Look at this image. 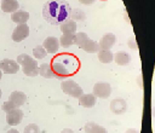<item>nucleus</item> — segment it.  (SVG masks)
<instances>
[{
  "instance_id": "dca6fc26",
  "label": "nucleus",
  "mask_w": 155,
  "mask_h": 133,
  "mask_svg": "<svg viewBox=\"0 0 155 133\" xmlns=\"http://www.w3.org/2000/svg\"><path fill=\"white\" fill-rule=\"evenodd\" d=\"M39 74L45 77V79H52V77H56L54 76V73L52 70V65L51 63H42L40 66H39Z\"/></svg>"
},
{
  "instance_id": "b1692460",
  "label": "nucleus",
  "mask_w": 155,
  "mask_h": 133,
  "mask_svg": "<svg viewBox=\"0 0 155 133\" xmlns=\"http://www.w3.org/2000/svg\"><path fill=\"white\" fill-rule=\"evenodd\" d=\"M88 40V36H87V34L86 33H78V34H75V45H78L80 48L84 46V44Z\"/></svg>"
},
{
  "instance_id": "c756f323",
  "label": "nucleus",
  "mask_w": 155,
  "mask_h": 133,
  "mask_svg": "<svg viewBox=\"0 0 155 133\" xmlns=\"http://www.w3.org/2000/svg\"><path fill=\"white\" fill-rule=\"evenodd\" d=\"M61 133H74V131H73V129H70V128H64Z\"/></svg>"
},
{
  "instance_id": "4be33fe9",
  "label": "nucleus",
  "mask_w": 155,
  "mask_h": 133,
  "mask_svg": "<svg viewBox=\"0 0 155 133\" xmlns=\"http://www.w3.org/2000/svg\"><path fill=\"white\" fill-rule=\"evenodd\" d=\"M98 60L107 64L114 60V54L111 53L110 50H99L98 52Z\"/></svg>"
},
{
  "instance_id": "5701e85b",
  "label": "nucleus",
  "mask_w": 155,
  "mask_h": 133,
  "mask_svg": "<svg viewBox=\"0 0 155 133\" xmlns=\"http://www.w3.org/2000/svg\"><path fill=\"white\" fill-rule=\"evenodd\" d=\"M47 54V51L45 50L44 46H36L33 48V56L35 57V59H42L45 58Z\"/></svg>"
},
{
  "instance_id": "ddd939ff",
  "label": "nucleus",
  "mask_w": 155,
  "mask_h": 133,
  "mask_svg": "<svg viewBox=\"0 0 155 133\" xmlns=\"http://www.w3.org/2000/svg\"><path fill=\"white\" fill-rule=\"evenodd\" d=\"M19 8L17 0H1V10L6 13H13Z\"/></svg>"
},
{
  "instance_id": "a878e982",
  "label": "nucleus",
  "mask_w": 155,
  "mask_h": 133,
  "mask_svg": "<svg viewBox=\"0 0 155 133\" xmlns=\"http://www.w3.org/2000/svg\"><path fill=\"white\" fill-rule=\"evenodd\" d=\"M2 110L5 111V112H8V111H11V110H13V109H17V106L11 102V100H6L4 104H2Z\"/></svg>"
},
{
  "instance_id": "bb28decb",
  "label": "nucleus",
  "mask_w": 155,
  "mask_h": 133,
  "mask_svg": "<svg viewBox=\"0 0 155 133\" xmlns=\"http://www.w3.org/2000/svg\"><path fill=\"white\" fill-rule=\"evenodd\" d=\"M71 17L74 18V21H75V19H79V21H82V19H85V13H82V12H80V11H78V12H75V13H73V15H71Z\"/></svg>"
},
{
  "instance_id": "4468645a",
  "label": "nucleus",
  "mask_w": 155,
  "mask_h": 133,
  "mask_svg": "<svg viewBox=\"0 0 155 133\" xmlns=\"http://www.w3.org/2000/svg\"><path fill=\"white\" fill-rule=\"evenodd\" d=\"M25 99H27V96L21 91H13L10 94V98H8V100H11L17 108L22 106L25 103Z\"/></svg>"
},
{
  "instance_id": "f3484780",
  "label": "nucleus",
  "mask_w": 155,
  "mask_h": 133,
  "mask_svg": "<svg viewBox=\"0 0 155 133\" xmlns=\"http://www.w3.org/2000/svg\"><path fill=\"white\" fill-rule=\"evenodd\" d=\"M79 103L82 108H92L96 104V96L92 94H82L79 98Z\"/></svg>"
},
{
  "instance_id": "7c9ffc66",
  "label": "nucleus",
  "mask_w": 155,
  "mask_h": 133,
  "mask_svg": "<svg viewBox=\"0 0 155 133\" xmlns=\"http://www.w3.org/2000/svg\"><path fill=\"white\" fill-rule=\"evenodd\" d=\"M6 133H19V132H18L16 128H11V129H8Z\"/></svg>"
},
{
  "instance_id": "cd10ccee",
  "label": "nucleus",
  "mask_w": 155,
  "mask_h": 133,
  "mask_svg": "<svg viewBox=\"0 0 155 133\" xmlns=\"http://www.w3.org/2000/svg\"><path fill=\"white\" fill-rule=\"evenodd\" d=\"M79 2L82 5H91L94 2V0H79Z\"/></svg>"
},
{
  "instance_id": "7ed1b4c3",
  "label": "nucleus",
  "mask_w": 155,
  "mask_h": 133,
  "mask_svg": "<svg viewBox=\"0 0 155 133\" xmlns=\"http://www.w3.org/2000/svg\"><path fill=\"white\" fill-rule=\"evenodd\" d=\"M61 88L65 94H68L70 97H74V98H80L84 94L82 88L74 80H64V81H62Z\"/></svg>"
},
{
  "instance_id": "f03ea898",
  "label": "nucleus",
  "mask_w": 155,
  "mask_h": 133,
  "mask_svg": "<svg viewBox=\"0 0 155 133\" xmlns=\"http://www.w3.org/2000/svg\"><path fill=\"white\" fill-rule=\"evenodd\" d=\"M17 63L22 66V70L27 76L34 77L39 75V64L35 58L29 57L25 53H22L17 57Z\"/></svg>"
},
{
  "instance_id": "f257e3e1",
  "label": "nucleus",
  "mask_w": 155,
  "mask_h": 133,
  "mask_svg": "<svg viewBox=\"0 0 155 133\" xmlns=\"http://www.w3.org/2000/svg\"><path fill=\"white\" fill-rule=\"evenodd\" d=\"M70 15V7L65 1L53 0L45 5L44 17L51 24H62L65 19H68Z\"/></svg>"
},
{
  "instance_id": "72a5a7b5",
  "label": "nucleus",
  "mask_w": 155,
  "mask_h": 133,
  "mask_svg": "<svg viewBox=\"0 0 155 133\" xmlns=\"http://www.w3.org/2000/svg\"><path fill=\"white\" fill-rule=\"evenodd\" d=\"M1 76H2V71L0 70V80H1Z\"/></svg>"
},
{
  "instance_id": "39448f33",
  "label": "nucleus",
  "mask_w": 155,
  "mask_h": 133,
  "mask_svg": "<svg viewBox=\"0 0 155 133\" xmlns=\"http://www.w3.org/2000/svg\"><path fill=\"white\" fill-rule=\"evenodd\" d=\"M51 65H52V70H53V73H54V76H56L57 79H62V77L69 75L70 71H71V70H69V68L67 66L65 63H63L62 60H58V59L53 60V62L51 63Z\"/></svg>"
},
{
  "instance_id": "473e14b6",
  "label": "nucleus",
  "mask_w": 155,
  "mask_h": 133,
  "mask_svg": "<svg viewBox=\"0 0 155 133\" xmlns=\"http://www.w3.org/2000/svg\"><path fill=\"white\" fill-rule=\"evenodd\" d=\"M153 117H154V118H155V106H154V108H153Z\"/></svg>"
},
{
  "instance_id": "6ab92c4d",
  "label": "nucleus",
  "mask_w": 155,
  "mask_h": 133,
  "mask_svg": "<svg viewBox=\"0 0 155 133\" xmlns=\"http://www.w3.org/2000/svg\"><path fill=\"white\" fill-rule=\"evenodd\" d=\"M84 129H85L86 133H107V129L103 126L97 125L94 122H87V123H85Z\"/></svg>"
},
{
  "instance_id": "1a4fd4ad",
  "label": "nucleus",
  "mask_w": 155,
  "mask_h": 133,
  "mask_svg": "<svg viewBox=\"0 0 155 133\" xmlns=\"http://www.w3.org/2000/svg\"><path fill=\"white\" fill-rule=\"evenodd\" d=\"M42 46L45 47V50L47 51V53L53 54V53L58 52V48H59L61 45H59V40H58L57 37H54V36H48V37H46V39L44 40Z\"/></svg>"
},
{
  "instance_id": "423d86ee",
  "label": "nucleus",
  "mask_w": 155,
  "mask_h": 133,
  "mask_svg": "<svg viewBox=\"0 0 155 133\" xmlns=\"http://www.w3.org/2000/svg\"><path fill=\"white\" fill-rule=\"evenodd\" d=\"M0 70L5 74H16L19 70V64L17 63V60L5 58L0 62Z\"/></svg>"
},
{
  "instance_id": "2f4dec72",
  "label": "nucleus",
  "mask_w": 155,
  "mask_h": 133,
  "mask_svg": "<svg viewBox=\"0 0 155 133\" xmlns=\"http://www.w3.org/2000/svg\"><path fill=\"white\" fill-rule=\"evenodd\" d=\"M125 133H139V132H138V131H136V129H132V128H131V129H127Z\"/></svg>"
},
{
  "instance_id": "aec40b11",
  "label": "nucleus",
  "mask_w": 155,
  "mask_h": 133,
  "mask_svg": "<svg viewBox=\"0 0 155 133\" xmlns=\"http://www.w3.org/2000/svg\"><path fill=\"white\" fill-rule=\"evenodd\" d=\"M81 48H82L85 52H87V53H98L99 50H101L99 44L96 42V41H93V40H91V39H88V40L84 44V46H82Z\"/></svg>"
},
{
  "instance_id": "a211bd4d",
  "label": "nucleus",
  "mask_w": 155,
  "mask_h": 133,
  "mask_svg": "<svg viewBox=\"0 0 155 133\" xmlns=\"http://www.w3.org/2000/svg\"><path fill=\"white\" fill-rule=\"evenodd\" d=\"M114 60L117 65H126L130 63L131 60V56L127 53V52H124V51H120V52H116L114 54Z\"/></svg>"
},
{
  "instance_id": "6e6552de",
  "label": "nucleus",
  "mask_w": 155,
  "mask_h": 133,
  "mask_svg": "<svg viewBox=\"0 0 155 133\" xmlns=\"http://www.w3.org/2000/svg\"><path fill=\"white\" fill-rule=\"evenodd\" d=\"M22 120H23V111H22L19 108L13 109V110L6 112V122H7V125H10V126L19 125Z\"/></svg>"
},
{
  "instance_id": "c85d7f7f",
  "label": "nucleus",
  "mask_w": 155,
  "mask_h": 133,
  "mask_svg": "<svg viewBox=\"0 0 155 133\" xmlns=\"http://www.w3.org/2000/svg\"><path fill=\"white\" fill-rule=\"evenodd\" d=\"M128 45H130V47H131V48H137V44H136V42H133V40H132V39L128 41Z\"/></svg>"
},
{
  "instance_id": "f8f14e48",
  "label": "nucleus",
  "mask_w": 155,
  "mask_h": 133,
  "mask_svg": "<svg viewBox=\"0 0 155 133\" xmlns=\"http://www.w3.org/2000/svg\"><path fill=\"white\" fill-rule=\"evenodd\" d=\"M29 12L23 11V10H17L16 12L11 13V19L12 22L17 23V24H25L27 21L29 19Z\"/></svg>"
},
{
  "instance_id": "0eeeda50",
  "label": "nucleus",
  "mask_w": 155,
  "mask_h": 133,
  "mask_svg": "<svg viewBox=\"0 0 155 133\" xmlns=\"http://www.w3.org/2000/svg\"><path fill=\"white\" fill-rule=\"evenodd\" d=\"M28 35H29V27L27 24H17L11 37L15 42H21L24 39H27Z\"/></svg>"
},
{
  "instance_id": "9b49d317",
  "label": "nucleus",
  "mask_w": 155,
  "mask_h": 133,
  "mask_svg": "<svg viewBox=\"0 0 155 133\" xmlns=\"http://www.w3.org/2000/svg\"><path fill=\"white\" fill-rule=\"evenodd\" d=\"M110 110L114 114H124L127 110V103L122 98H115L110 103Z\"/></svg>"
},
{
  "instance_id": "393cba45",
  "label": "nucleus",
  "mask_w": 155,
  "mask_h": 133,
  "mask_svg": "<svg viewBox=\"0 0 155 133\" xmlns=\"http://www.w3.org/2000/svg\"><path fill=\"white\" fill-rule=\"evenodd\" d=\"M39 132H40V129L38 127V125H35V123L27 125L24 127V131H23V133H39Z\"/></svg>"
},
{
  "instance_id": "9d476101",
  "label": "nucleus",
  "mask_w": 155,
  "mask_h": 133,
  "mask_svg": "<svg viewBox=\"0 0 155 133\" xmlns=\"http://www.w3.org/2000/svg\"><path fill=\"white\" fill-rule=\"evenodd\" d=\"M115 42H116V36L113 33H107L101 37L98 44L101 50H110L115 45Z\"/></svg>"
},
{
  "instance_id": "2eb2a0df",
  "label": "nucleus",
  "mask_w": 155,
  "mask_h": 133,
  "mask_svg": "<svg viewBox=\"0 0 155 133\" xmlns=\"http://www.w3.org/2000/svg\"><path fill=\"white\" fill-rule=\"evenodd\" d=\"M76 28H78V25L74 19H65L61 24V30L63 34H75Z\"/></svg>"
},
{
  "instance_id": "f704fd0d",
  "label": "nucleus",
  "mask_w": 155,
  "mask_h": 133,
  "mask_svg": "<svg viewBox=\"0 0 155 133\" xmlns=\"http://www.w3.org/2000/svg\"><path fill=\"white\" fill-rule=\"evenodd\" d=\"M1 94H2V92H1V88H0V98H1Z\"/></svg>"
},
{
  "instance_id": "20e7f679",
  "label": "nucleus",
  "mask_w": 155,
  "mask_h": 133,
  "mask_svg": "<svg viewBox=\"0 0 155 133\" xmlns=\"http://www.w3.org/2000/svg\"><path fill=\"white\" fill-rule=\"evenodd\" d=\"M111 93V86L108 82H97L93 86V94L97 98L107 99Z\"/></svg>"
},
{
  "instance_id": "412c9836",
  "label": "nucleus",
  "mask_w": 155,
  "mask_h": 133,
  "mask_svg": "<svg viewBox=\"0 0 155 133\" xmlns=\"http://www.w3.org/2000/svg\"><path fill=\"white\" fill-rule=\"evenodd\" d=\"M75 44V34H62L59 37V45L64 48Z\"/></svg>"
}]
</instances>
